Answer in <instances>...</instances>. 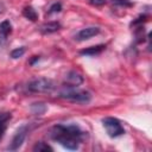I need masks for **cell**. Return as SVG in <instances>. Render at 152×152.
I'll return each instance as SVG.
<instances>
[{
    "label": "cell",
    "instance_id": "cell-10",
    "mask_svg": "<svg viewBox=\"0 0 152 152\" xmlns=\"http://www.w3.org/2000/svg\"><path fill=\"white\" fill-rule=\"evenodd\" d=\"M104 45H96V46H90L84 50H81V55H86V56H96L99 53H101L104 50Z\"/></svg>",
    "mask_w": 152,
    "mask_h": 152
},
{
    "label": "cell",
    "instance_id": "cell-18",
    "mask_svg": "<svg viewBox=\"0 0 152 152\" xmlns=\"http://www.w3.org/2000/svg\"><path fill=\"white\" fill-rule=\"evenodd\" d=\"M89 1L94 6H102L103 4H106V0H89Z\"/></svg>",
    "mask_w": 152,
    "mask_h": 152
},
{
    "label": "cell",
    "instance_id": "cell-17",
    "mask_svg": "<svg viewBox=\"0 0 152 152\" xmlns=\"http://www.w3.org/2000/svg\"><path fill=\"white\" fill-rule=\"evenodd\" d=\"M113 4L120 5V6H131L132 5L128 0H113Z\"/></svg>",
    "mask_w": 152,
    "mask_h": 152
},
{
    "label": "cell",
    "instance_id": "cell-3",
    "mask_svg": "<svg viewBox=\"0 0 152 152\" xmlns=\"http://www.w3.org/2000/svg\"><path fill=\"white\" fill-rule=\"evenodd\" d=\"M27 89L32 93H50L53 89V83L49 78H34L27 84Z\"/></svg>",
    "mask_w": 152,
    "mask_h": 152
},
{
    "label": "cell",
    "instance_id": "cell-14",
    "mask_svg": "<svg viewBox=\"0 0 152 152\" xmlns=\"http://www.w3.org/2000/svg\"><path fill=\"white\" fill-rule=\"evenodd\" d=\"M33 151H36V152H48V151H52V147L49 146L46 142L39 141L33 146Z\"/></svg>",
    "mask_w": 152,
    "mask_h": 152
},
{
    "label": "cell",
    "instance_id": "cell-6",
    "mask_svg": "<svg viewBox=\"0 0 152 152\" xmlns=\"http://www.w3.org/2000/svg\"><path fill=\"white\" fill-rule=\"evenodd\" d=\"M100 28L97 26H88L86 28H82L81 31H78V33L75 36V39L77 40H87L90 39L91 37L99 34Z\"/></svg>",
    "mask_w": 152,
    "mask_h": 152
},
{
    "label": "cell",
    "instance_id": "cell-16",
    "mask_svg": "<svg viewBox=\"0 0 152 152\" xmlns=\"http://www.w3.org/2000/svg\"><path fill=\"white\" fill-rule=\"evenodd\" d=\"M61 10H62L61 2H55V4H52V5L50 6V8H49V11H48V14L58 13V12H61Z\"/></svg>",
    "mask_w": 152,
    "mask_h": 152
},
{
    "label": "cell",
    "instance_id": "cell-12",
    "mask_svg": "<svg viewBox=\"0 0 152 152\" xmlns=\"http://www.w3.org/2000/svg\"><path fill=\"white\" fill-rule=\"evenodd\" d=\"M23 14H24L25 18H27V19H30V20H32V21L37 20V18H38V13H37L36 10H34L33 7H31V6L25 7L24 11H23Z\"/></svg>",
    "mask_w": 152,
    "mask_h": 152
},
{
    "label": "cell",
    "instance_id": "cell-7",
    "mask_svg": "<svg viewBox=\"0 0 152 152\" xmlns=\"http://www.w3.org/2000/svg\"><path fill=\"white\" fill-rule=\"evenodd\" d=\"M64 82L66 83L68 87L74 88V87H77V86H80V84L83 83V77L78 72H76V71H69L65 75Z\"/></svg>",
    "mask_w": 152,
    "mask_h": 152
},
{
    "label": "cell",
    "instance_id": "cell-2",
    "mask_svg": "<svg viewBox=\"0 0 152 152\" xmlns=\"http://www.w3.org/2000/svg\"><path fill=\"white\" fill-rule=\"evenodd\" d=\"M59 97H62L66 101L76 102V103H88L91 99V95H90V93H88L86 90H76L70 87V89L62 90L59 93Z\"/></svg>",
    "mask_w": 152,
    "mask_h": 152
},
{
    "label": "cell",
    "instance_id": "cell-8",
    "mask_svg": "<svg viewBox=\"0 0 152 152\" xmlns=\"http://www.w3.org/2000/svg\"><path fill=\"white\" fill-rule=\"evenodd\" d=\"M11 119V113L8 112H0V140L2 139L6 127H7V122Z\"/></svg>",
    "mask_w": 152,
    "mask_h": 152
},
{
    "label": "cell",
    "instance_id": "cell-4",
    "mask_svg": "<svg viewBox=\"0 0 152 152\" xmlns=\"http://www.w3.org/2000/svg\"><path fill=\"white\" fill-rule=\"evenodd\" d=\"M102 124H103V127H104L107 134L112 138H116L125 133V129H124L121 122L115 118H104L102 120Z\"/></svg>",
    "mask_w": 152,
    "mask_h": 152
},
{
    "label": "cell",
    "instance_id": "cell-5",
    "mask_svg": "<svg viewBox=\"0 0 152 152\" xmlns=\"http://www.w3.org/2000/svg\"><path fill=\"white\" fill-rule=\"evenodd\" d=\"M26 133H27V127H26V126L19 127V128L17 129L15 134H14L13 138H12V141H11V144H10V146H8V150H11V151H17V150L23 145V142H24V140H25V138H26Z\"/></svg>",
    "mask_w": 152,
    "mask_h": 152
},
{
    "label": "cell",
    "instance_id": "cell-19",
    "mask_svg": "<svg viewBox=\"0 0 152 152\" xmlns=\"http://www.w3.org/2000/svg\"><path fill=\"white\" fill-rule=\"evenodd\" d=\"M2 12V5H0V13Z\"/></svg>",
    "mask_w": 152,
    "mask_h": 152
},
{
    "label": "cell",
    "instance_id": "cell-1",
    "mask_svg": "<svg viewBox=\"0 0 152 152\" xmlns=\"http://www.w3.org/2000/svg\"><path fill=\"white\" fill-rule=\"evenodd\" d=\"M84 132L77 125H56L51 129V138L66 150H77Z\"/></svg>",
    "mask_w": 152,
    "mask_h": 152
},
{
    "label": "cell",
    "instance_id": "cell-9",
    "mask_svg": "<svg viewBox=\"0 0 152 152\" xmlns=\"http://www.w3.org/2000/svg\"><path fill=\"white\" fill-rule=\"evenodd\" d=\"M59 28H61V24L57 21H50V23L43 24L40 26V31L43 33H52V32L58 31Z\"/></svg>",
    "mask_w": 152,
    "mask_h": 152
},
{
    "label": "cell",
    "instance_id": "cell-11",
    "mask_svg": "<svg viewBox=\"0 0 152 152\" xmlns=\"http://www.w3.org/2000/svg\"><path fill=\"white\" fill-rule=\"evenodd\" d=\"M11 32H12V25L8 20H4L2 23H0V38L6 39Z\"/></svg>",
    "mask_w": 152,
    "mask_h": 152
},
{
    "label": "cell",
    "instance_id": "cell-15",
    "mask_svg": "<svg viewBox=\"0 0 152 152\" xmlns=\"http://www.w3.org/2000/svg\"><path fill=\"white\" fill-rule=\"evenodd\" d=\"M24 53H25V48H24V46H21V48H17V49L12 50V52H11V57H12V58H19V57H21Z\"/></svg>",
    "mask_w": 152,
    "mask_h": 152
},
{
    "label": "cell",
    "instance_id": "cell-13",
    "mask_svg": "<svg viewBox=\"0 0 152 152\" xmlns=\"http://www.w3.org/2000/svg\"><path fill=\"white\" fill-rule=\"evenodd\" d=\"M45 110H46V106H45L44 103H42V102H39V103H33V104L31 106V112H32L33 114H36V115H42V114L45 113Z\"/></svg>",
    "mask_w": 152,
    "mask_h": 152
}]
</instances>
